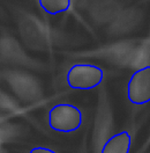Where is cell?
<instances>
[{"mask_svg":"<svg viewBox=\"0 0 150 153\" xmlns=\"http://www.w3.org/2000/svg\"><path fill=\"white\" fill-rule=\"evenodd\" d=\"M47 124L56 132H74L83 124V114L74 105L59 103L49 110Z\"/></svg>","mask_w":150,"mask_h":153,"instance_id":"cell-1","label":"cell"},{"mask_svg":"<svg viewBox=\"0 0 150 153\" xmlns=\"http://www.w3.org/2000/svg\"><path fill=\"white\" fill-rule=\"evenodd\" d=\"M104 80V71L90 63H76L69 67L66 82L72 89L90 91L98 87Z\"/></svg>","mask_w":150,"mask_h":153,"instance_id":"cell-2","label":"cell"},{"mask_svg":"<svg viewBox=\"0 0 150 153\" xmlns=\"http://www.w3.org/2000/svg\"><path fill=\"white\" fill-rule=\"evenodd\" d=\"M0 76L22 101L36 102L42 97L40 86L32 76L15 70H1Z\"/></svg>","mask_w":150,"mask_h":153,"instance_id":"cell-3","label":"cell"},{"mask_svg":"<svg viewBox=\"0 0 150 153\" xmlns=\"http://www.w3.org/2000/svg\"><path fill=\"white\" fill-rule=\"evenodd\" d=\"M127 99L133 105L150 102V65L138 68L127 82Z\"/></svg>","mask_w":150,"mask_h":153,"instance_id":"cell-4","label":"cell"},{"mask_svg":"<svg viewBox=\"0 0 150 153\" xmlns=\"http://www.w3.org/2000/svg\"><path fill=\"white\" fill-rule=\"evenodd\" d=\"M0 62L31 67H35L36 65V63L23 52L15 38L8 35L0 36Z\"/></svg>","mask_w":150,"mask_h":153,"instance_id":"cell-5","label":"cell"},{"mask_svg":"<svg viewBox=\"0 0 150 153\" xmlns=\"http://www.w3.org/2000/svg\"><path fill=\"white\" fill-rule=\"evenodd\" d=\"M112 117L110 113L99 110L95 120V129L93 132V151L94 153H101L105 142L111 136Z\"/></svg>","mask_w":150,"mask_h":153,"instance_id":"cell-6","label":"cell"},{"mask_svg":"<svg viewBox=\"0 0 150 153\" xmlns=\"http://www.w3.org/2000/svg\"><path fill=\"white\" fill-rule=\"evenodd\" d=\"M133 138L129 131L111 134L102 147L101 153H131Z\"/></svg>","mask_w":150,"mask_h":153,"instance_id":"cell-7","label":"cell"},{"mask_svg":"<svg viewBox=\"0 0 150 153\" xmlns=\"http://www.w3.org/2000/svg\"><path fill=\"white\" fill-rule=\"evenodd\" d=\"M24 134L26 131L22 126L13 124L5 117L0 116V144L19 140Z\"/></svg>","mask_w":150,"mask_h":153,"instance_id":"cell-8","label":"cell"},{"mask_svg":"<svg viewBox=\"0 0 150 153\" xmlns=\"http://www.w3.org/2000/svg\"><path fill=\"white\" fill-rule=\"evenodd\" d=\"M40 8L49 15H58L69 10L72 0H38Z\"/></svg>","mask_w":150,"mask_h":153,"instance_id":"cell-9","label":"cell"},{"mask_svg":"<svg viewBox=\"0 0 150 153\" xmlns=\"http://www.w3.org/2000/svg\"><path fill=\"white\" fill-rule=\"evenodd\" d=\"M0 110H4L6 113H10V115L22 116L23 110L19 107V105L6 93L0 91Z\"/></svg>","mask_w":150,"mask_h":153,"instance_id":"cell-10","label":"cell"},{"mask_svg":"<svg viewBox=\"0 0 150 153\" xmlns=\"http://www.w3.org/2000/svg\"><path fill=\"white\" fill-rule=\"evenodd\" d=\"M79 153H89V150H88V131H85L83 137H82V142L80 145Z\"/></svg>","mask_w":150,"mask_h":153,"instance_id":"cell-11","label":"cell"},{"mask_svg":"<svg viewBox=\"0 0 150 153\" xmlns=\"http://www.w3.org/2000/svg\"><path fill=\"white\" fill-rule=\"evenodd\" d=\"M29 153H57L56 151L49 149V147H45V146H36L34 149L30 150Z\"/></svg>","mask_w":150,"mask_h":153,"instance_id":"cell-12","label":"cell"},{"mask_svg":"<svg viewBox=\"0 0 150 153\" xmlns=\"http://www.w3.org/2000/svg\"><path fill=\"white\" fill-rule=\"evenodd\" d=\"M150 147V134H148V137L146 138V140L142 143V145L140 146V149L136 151V153H146Z\"/></svg>","mask_w":150,"mask_h":153,"instance_id":"cell-13","label":"cell"},{"mask_svg":"<svg viewBox=\"0 0 150 153\" xmlns=\"http://www.w3.org/2000/svg\"><path fill=\"white\" fill-rule=\"evenodd\" d=\"M0 153H7V151H6L5 149L1 147V144H0Z\"/></svg>","mask_w":150,"mask_h":153,"instance_id":"cell-14","label":"cell"},{"mask_svg":"<svg viewBox=\"0 0 150 153\" xmlns=\"http://www.w3.org/2000/svg\"><path fill=\"white\" fill-rule=\"evenodd\" d=\"M0 29H2V27H1V26H0Z\"/></svg>","mask_w":150,"mask_h":153,"instance_id":"cell-15","label":"cell"},{"mask_svg":"<svg viewBox=\"0 0 150 153\" xmlns=\"http://www.w3.org/2000/svg\"><path fill=\"white\" fill-rule=\"evenodd\" d=\"M0 13H1V10H0Z\"/></svg>","mask_w":150,"mask_h":153,"instance_id":"cell-16","label":"cell"}]
</instances>
